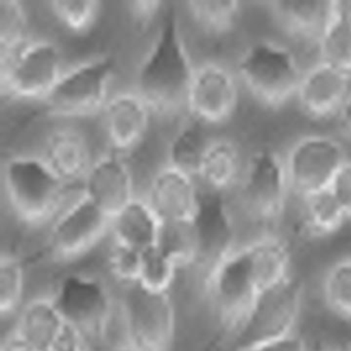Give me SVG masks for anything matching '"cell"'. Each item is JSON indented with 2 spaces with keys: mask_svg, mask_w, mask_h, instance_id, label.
<instances>
[{
  "mask_svg": "<svg viewBox=\"0 0 351 351\" xmlns=\"http://www.w3.org/2000/svg\"><path fill=\"white\" fill-rule=\"evenodd\" d=\"M291 274L289 242L266 233L238 245L204 279L221 326L237 332L261 293Z\"/></svg>",
  "mask_w": 351,
  "mask_h": 351,
  "instance_id": "cell-1",
  "label": "cell"
},
{
  "mask_svg": "<svg viewBox=\"0 0 351 351\" xmlns=\"http://www.w3.org/2000/svg\"><path fill=\"white\" fill-rule=\"evenodd\" d=\"M174 8L166 10L155 40L141 63L135 91L154 114H169L184 106L195 69L180 32Z\"/></svg>",
  "mask_w": 351,
  "mask_h": 351,
  "instance_id": "cell-2",
  "label": "cell"
},
{
  "mask_svg": "<svg viewBox=\"0 0 351 351\" xmlns=\"http://www.w3.org/2000/svg\"><path fill=\"white\" fill-rule=\"evenodd\" d=\"M3 189L12 215L26 227L53 223L75 191L61 182L38 156L17 155L3 167Z\"/></svg>",
  "mask_w": 351,
  "mask_h": 351,
  "instance_id": "cell-3",
  "label": "cell"
},
{
  "mask_svg": "<svg viewBox=\"0 0 351 351\" xmlns=\"http://www.w3.org/2000/svg\"><path fill=\"white\" fill-rule=\"evenodd\" d=\"M52 295L73 336L86 350L108 348L114 305L101 279L89 273H71L61 279Z\"/></svg>",
  "mask_w": 351,
  "mask_h": 351,
  "instance_id": "cell-4",
  "label": "cell"
},
{
  "mask_svg": "<svg viewBox=\"0 0 351 351\" xmlns=\"http://www.w3.org/2000/svg\"><path fill=\"white\" fill-rule=\"evenodd\" d=\"M303 73L293 50L272 40L250 45L238 58L235 71L250 95L272 110L295 98Z\"/></svg>",
  "mask_w": 351,
  "mask_h": 351,
  "instance_id": "cell-5",
  "label": "cell"
},
{
  "mask_svg": "<svg viewBox=\"0 0 351 351\" xmlns=\"http://www.w3.org/2000/svg\"><path fill=\"white\" fill-rule=\"evenodd\" d=\"M62 54L48 40L30 38L0 60L1 96L20 104H44L65 71Z\"/></svg>",
  "mask_w": 351,
  "mask_h": 351,
  "instance_id": "cell-6",
  "label": "cell"
},
{
  "mask_svg": "<svg viewBox=\"0 0 351 351\" xmlns=\"http://www.w3.org/2000/svg\"><path fill=\"white\" fill-rule=\"evenodd\" d=\"M114 59L100 55L65 69L55 89L42 104L46 112L63 119L100 116L110 100Z\"/></svg>",
  "mask_w": 351,
  "mask_h": 351,
  "instance_id": "cell-7",
  "label": "cell"
},
{
  "mask_svg": "<svg viewBox=\"0 0 351 351\" xmlns=\"http://www.w3.org/2000/svg\"><path fill=\"white\" fill-rule=\"evenodd\" d=\"M239 198L254 221L272 225L282 217L291 195L283 156L272 149L254 152L244 164Z\"/></svg>",
  "mask_w": 351,
  "mask_h": 351,
  "instance_id": "cell-8",
  "label": "cell"
},
{
  "mask_svg": "<svg viewBox=\"0 0 351 351\" xmlns=\"http://www.w3.org/2000/svg\"><path fill=\"white\" fill-rule=\"evenodd\" d=\"M348 160L344 145L332 135H304L283 156L291 195L304 200L328 190L332 178Z\"/></svg>",
  "mask_w": 351,
  "mask_h": 351,
  "instance_id": "cell-9",
  "label": "cell"
},
{
  "mask_svg": "<svg viewBox=\"0 0 351 351\" xmlns=\"http://www.w3.org/2000/svg\"><path fill=\"white\" fill-rule=\"evenodd\" d=\"M302 302L303 287L293 273L263 291L236 332L238 346L295 332Z\"/></svg>",
  "mask_w": 351,
  "mask_h": 351,
  "instance_id": "cell-10",
  "label": "cell"
},
{
  "mask_svg": "<svg viewBox=\"0 0 351 351\" xmlns=\"http://www.w3.org/2000/svg\"><path fill=\"white\" fill-rule=\"evenodd\" d=\"M126 341L137 351H172L176 314L170 295L127 289L123 302Z\"/></svg>",
  "mask_w": 351,
  "mask_h": 351,
  "instance_id": "cell-11",
  "label": "cell"
},
{
  "mask_svg": "<svg viewBox=\"0 0 351 351\" xmlns=\"http://www.w3.org/2000/svg\"><path fill=\"white\" fill-rule=\"evenodd\" d=\"M110 225L112 221L81 192L53 221L49 254L58 262L80 260L110 236Z\"/></svg>",
  "mask_w": 351,
  "mask_h": 351,
  "instance_id": "cell-12",
  "label": "cell"
},
{
  "mask_svg": "<svg viewBox=\"0 0 351 351\" xmlns=\"http://www.w3.org/2000/svg\"><path fill=\"white\" fill-rule=\"evenodd\" d=\"M239 102V81L235 71L217 61L195 69L184 108L189 118L202 126H221L235 114Z\"/></svg>",
  "mask_w": 351,
  "mask_h": 351,
  "instance_id": "cell-13",
  "label": "cell"
},
{
  "mask_svg": "<svg viewBox=\"0 0 351 351\" xmlns=\"http://www.w3.org/2000/svg\"><path fill=\"white\" fill-rule=\"evenodd\" d=\"M194 235L196 261L204 279L236 247V228L225 195L200 188V200L191 223Z\"/></svg>",
  "mask_w": 351,
  "mask_h": 351,
  "instance_id": "cell-14",
  "label": "cell"
},
{
  "mask_svg": "<svg viewBox=\"0 0 351 351\" xmlns=\"http://www.w3.org/2000/svg\"><path fill=\"white\" fill-rule=\"evenodd\" d=\"M153 114L135 90L112 94L100 114L110 152L126 158L136 151L149 133Z\"/></svg>",
  "mask_w": 351,
  "mask_h": 351,
  "instance_id": "cell-15",
  "label": "cell"
},
{
  "mask_svg": "<svg viewBox=\"0 0 351 351\" xmlns=\"http://www.w3.org/2000/svg\"><path fill=\"white\" fill-rule=\"evenodd\" d=\"M81 192L112 221L136 198L133 174L126 158L108 152L95 159Z\"/></svg>",
  "mask_w": 351,
  "mask_h": 351,
  "instance_id": "cell-16",
  "label": "cell"
},
{
  "mask_svg": "<svg viewBox=\"0 0 351 351\" xmlns=\"http://www.w3.org/2000/svg\"><path fill=\"white\" fill-rule=\"evenodd\" d=\"M10 332L34 351H60L75 339L52 295L27 300Z\"/></svg>",
  "mask_w": 351,
  "mask_h": 351,
  "instance_id": "cell-17",
  "label": "cell"
},
{
  "mask_svg": "<svg viewBox=\"0 0 351 351\" xmlns=\"http://www.w3.org/2000/svg\"><path fill=\"white\" fill-rule=\"evenodd\" d=\"M350 90V75L318 60L304 71L295 99L308 118L330 120L338 117Z\"/></svg>",
  "mask_w": 351,
  "mask_h": 351,
  "instance_id": "cell-18",
  "label": "cell"
},
{
  "mask_svg": "<svg viewBox=\"0 0 351 351\" xmlns=\"http://www.w3.org/2000/svg\"><path fill=\"white\" fill-rule=\"evenodd\" d=\"M200 200V186L190 174L166 165L152 178L147 204L162 223H192Z\"/></svg>",
  "mask_w": 351,
  "mask_h": 351,
  "instance_id": "cell-19",
  "label": "cell"
},
{
  "mask_svg": "<svg viewBox=\"0 0 351 351\" xmlns=\"http://www.w3.org/2000/svg\"><path fill=\"white\" fill-rule=\"evenodd\" d=\"M38 156L50 171L73 191L82 190L95 161L85 135L71 126L51 131Z\"/></svg>",
  "mask_w": 351,
  "mask_h": 351,
  "instance_id": "cell-20",
  "label": "cell"
},
{
  "mask_svg": "<svg viewBox=\"0 0 351 351\" xmlns=\"http://www.w3.org/2000/svg\"><path fill=\"white\" fill-rule=\"evenodd\" d=\"M244 164L238 145L226 137L207 141L197 167L195 180L208 192L225 195L239 184Z\"/></svg>",
  "mask_w": 351,
  "mask_h": 351,
  "instance_id": "cell-21",
  "label": "cell"
},
{
  "mask_svg": "<svg viewBox=\"0 0 351 351\" xmlns=\"http://www.w3.org/2000/svg\"><path fill=\"white\" fill-rule=\"evenodd\" d=\"M162 221L145 199L135 198L112 221V242L143 252L159 245Z\"/></svg>",
  "mask_w": 351,
  "mask_h": 351,
  "instance_id": "cell-22",
  "label": "cell"
},
{
  "mask_svg": "<svg viewBox=\"0 0 351 351\" xmlns=\"http://www.w3.org/2000/svg\"><path fill=\"white\" fill-rule=\"evenodd\" d=\"M332 1L283 0L271 3L277 23L285 32L302 40L317 44L330 17Z\"/></svg>",
  "mask_w": 351,
  "mask_h": 351,
  "instance_id": "cell-23",
  "label": "cell"
},
{
  "mask_svg": "<svg viewBox=\"0 0 351 351\" xmlns=\"http://www.w3.org/2000/svg\"><path fill=\"white\" fill-rule=\"evenodd\" d=\"M317 48L319 61L351 77V1H332Z\"/></svg>",
  "mask_w": 351,
  "mask_h": 351,
  "instance_id": "cell-24",
  "label": "cell"
},
{
  "mask_svg": "<svg viewBox=\"0 0 351 351\" xmlns=\"http://www.w3.org/2000/svg\"><path fill=\"white\" fill-rule=\"evenodd\" d=\"M184 10L192 23L207 36H221L237 25L241 16V3L233 0H194L184 3Z\"/></svg>",
  "mask_w": 351,
  "mask_h": 351,
  "instance_id": "cell-25",
  "label": "cell"
},
{
  "mask_svg": "<svg viewBox=\"0 0 351 351\" xmlns=\"http://www.w3.org/2000/svg\"><path fill=\"white\" fill-rule=\"evenodd\" d=\"M26 270L23 260L13 252L0 256V314L13 319L25 303Z\"/></svg>",
  "mask_w": 351,
  "mask_h": 351,
  "instance_id": "cell-26",
  "label": "cell"
},
{
  "mask_svg": "<svg viewBox=\"0 0 351 351\" xmlns=\"http://www.w3.org/2000/svg\"><path fill=\"white\" fill-rule=\"evenodd\" d=\"M204 126L189 118L182 123L170 141L168 165L178 168L195 178L197 167L208 139L203 132Z\"/></svg>",
  "mask_w": 351,
  "mask_h": 351,
  "instance_id": "cell-27",
  "label": "cell"
},
{
  "mask_svg": "<svg viewBox=\"0 0 351 351\" xmlns=\"http://www.w3.org/2000/svg\"><path fill=\"white\" fill-rule=\"evenodd\" d=\"M302 203L304 225L313 235H330L349 221L346 213L328 190L308 197Z\"/></svg>",
  "mask_w": 351,
  "mask_h": 351,
  "instance_id": "cell-28",
  "label": "cell"
},
{
  "mask_svg": "<svg viewBox=\"0 0 351 351\" xmlns=\"http://www.w3.org/2000/svg\"><path fill=\"white\" fill-rule=\"evenodd\" d=\"M48 9L55 21L69 34L86 36L97 25L102 3L96 0H54Z\"/></svg>",
  "mask_w": 351,
  "mask_h": 351,
  "instance_id": "cell-29",
  "label": "cell"
},
{
  "mask_svg": "<svg viewBox=\"0 0 351 351\" xmlns=\"http://www.w3.org/2000/svg\"><path fill=\"white\" fill-rule=\"evenodd\" d=\"M180 267L159 246L145 250L136 287L153 295H170Z\"/></svg>",
  "mask_w": 351,
  "mask_h": 351,
  "instance_id": "cell-30",
  "label": "cell"
},
{
  "mask_svg": "<svg viewBox=\"0 0 351 351\" xmlns=\"http://www.w3.org/2000/svg\"><path fill=\"white\" fill-rule=\"evenodd\" d=\"M322 295L336 315L351 320V256L332 263L322 279Z\"/></svg>",
  "mask_w": 351,
  "mask_h": 351,
  "instance_id": "cell-31",
  "label": "cell"
},
{
  "mask_svg": "<svg viewBox=\"0 0 351 351\" xmlns=\"http://www.w3.org/2000/svg\"><path fill=\"white\" fill-rule=\"evenodd\" d=\"M29 40L25 5L19 0H0V60L17 52Z\"/></svg>",
  "mask_w": 351,
  "mask_h": 351,
  "instance_id": "cell-32",
  "label": "cell"
},
{
  "mask_svg": "<svg viewBox=\"0 0 351 351\" xmlns=\"http://www.w3.org/2000/svg\"><path fill=\"white\" fill-rule=\"evenodd\" d=\"M159 246L180 269L195 266L196 250L191 223H162Z\"/></svg>",
  "mask_w": 351,
  "mask_h": 351,
  "instance_id": "cell-33",
  "label": "cell"
},
{
  "mask_svg": "<svg viewBox=\"0 0 351 351\" xmlns=\"http://www.w3.org/2000/svg\"><path fill=\"white\" fill-rule=\"evenodd\" d=\"M143 252L122 244L110 242L108 268L119 282L129 287H136L141 273Z\"/></svg>",
  "mask_w": 351,
  "mask_h": 351,
  "instance_id": "cell-34",
  "label": "cell"
},
{
  "mask_svg": "<svg viewBox=\"0 0 351 351\" xmlns=\"http://www.w3.org/2000/svg\"><path fill=\"white\" fill-rule=\"evenodd\" d=\"M126 12L132 25L141 32H145L161 20L165 14V3L160 0H134L126 3Z\"/></svg>",
  "mask_w": 351,
  "mask_h": 351,
  "instance_id": "cell-35",
  "label": "cell"
},
{
  "mask_svg": "<svg viewBox=\"0 0 351 351\" xmlns=\"http://www.w3.org/2000/svg\"><path fill=\"white\" fill-rule=\"evenodd\" d=\"M237 351H308L305 340L297 332L271 340L238 346Z\"/></svg>",
  "mask_w": 351,
  "mask_h": 351,
  "instance_id": "cell-36",
  "label": "cell"
},
{
  "mask_svg": "<svg viewBox=\"0 0 351 351\" xmlns=\"http://www.w3.org/2000/svg\"><path fill=\"white\" fill-rule=\"evenodd\" d=\"M338 201L351 221V160L348 159L337 172L328 189Z\"/></svg>",
  "mask_w": 351,
  "mask_h": 351,
  "instance_id": "cell-37",
  "label": "cell"
},
{
  "mask_svg": "<svg viewBox=\"0 0 351 351\" xmlns=\"http://www.w3.org/2000/svg\"><path fill=\"white\" fill-rule=\"evenodd\" d=\"M339 125L347 136L351 137V90L337 117Z\"/></svg>",
  "mask_w": 351,
  "mask_h": 351,
  "instance_id": "cell-38",
  "label": "cell"
},
{
  "mask_svg": "<svg viewBox=\"0 0 351 351\" xmlns=\"http://www.w3.org/2000/svg\"><path fill=\"white\" fill-rule=\"evenodd\" d=\"M1 351H34L32 347L28 346L23 341L10 332L8 336L3 339L1 344Z\"/></svg>",
  "mask_w": 351,
  "mask_h": 351,
  "instance_id": "cell-39",
  "label": "cell"
},
{
  "mask_svg": "<svg viewBox=\"0 0 351 351\" xmlns=\"http://www.w3.org/2000/svg\"><path fill=\"white\" fill-rule=\"evenodd\" d=\"M104 351H137L136 349L133 348L127 341H125L122 344L112 345L108 346V348L104 349Z\"/></svg>",
  "mask_w": 351,
  "mask_h": 351,
  "instance_id": "cell-40",
  "label": "cell"
},
{
  "mask_svg": "<svg viewBox=\"0 0 351 351\" xmlns=\"http://www.w3.org/2000/svg\"><path fill=\"white\" fill-rule=\"evenodd\" d=\"M60 351H88L77 342V339H73V341L69 343L66 346L63 347Z\"/></svg>",
  "mask_w": 351,
  "mask_h": 351,
  "instance_id": "cell-41",
  "label": "cell"
},
{
  "mask_svg": "<svg viewBox=\"0 0 351 351\" xmlns=\"http://www.w3.org/2000/svg\"><path fill=\"white\" fill-rule=\"evenodd\" d=\"M343 351H351V345H349V346H347L346 348L344 349Z\"/></svg>",
  "mask_w": 351,
  "mask_h": 351,
  "instance_id": "cell-42",
  "label": "cell"
}]
</instances>
